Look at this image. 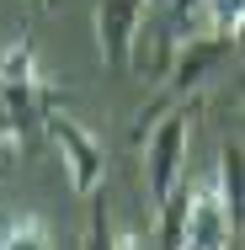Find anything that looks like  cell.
<instances>
[{
	"label": "cell",
	"instance_id": "6da1fadb",
	"mask_svg": "<svg viewBox=\"0 0 245 250\" xmlns=\"http://www.w3.org/2000/svg\"><path fill=\"white\" fill-rule=\"evenodd\" d=\"M53 106V85L38 69L32 38L22 32L16 43H5L0 53V170L11 160H22V149L32 144V133L43 128V112Z\"/></svg>",
	"mask_w": 245,
	"mask_h": 250
},
{
	"label": "cell",
	"instance_id": "7a4b0ae2",
	"mask_svg": "<svg viewBox=\"0 0 245 250\" xmlns=\"http://www.w3.org/2000/svg\"><path fill=\"white\" fill-rule=\"evenodd\" d=\"M197 133V101H176L165 106L144 128V197L149 213H160L165 202L187 187V149Z\"/></svg>",
	"mask_w": 245,
	"mask_h": 250
},
{
	"label": "cell",
	"instance_id": "3957f363",
	"mask_svg": "<svg viewBox=\"0 0 245 250\" xmlns=\"http://www.w3.org/2000/svg\"><path fill=\"white\" fill-rule=\"evenodd\" d=\"M43 128H48L53 149H59V160H64L69 192H75V197L101 192V176H107V144H101L86 123H75V117H64V112H53V106L43 112Z\"/></svg>",
	"mask_w": 245,
	"mask_h": 250
},
{
	"label": "cell",
	"instance_id": "277c9868",
	"mask_svg": "<svg viewBox=\"0 0 245 250\" xmlns=\"http://www.w3.org/2000/svg\"><path fill=\"white\" fill-rule=\"evenodd\" d=\"M235 218L224 213V202H219V187H213V176L192 187L187 181V202H181V224H176V250H229L235 245Z\"/></svg>",
	"mask_w": 245,
	"mask_h": 250
},
{
	"label": "cell",
	"instance_id": "5b68a950",
	"mask_svg": "<svg viewBox=\"0 0 245 250\" xmlns=\"http://www.w3.org/2000/svg\"><path fill=\"white\" fill-rule=\"evenodd\" d=\"M139 16H144V0H101L96 5V48L107 69H128V48H134V32H139Z\"/></svg>",
	"mask_w": 245,
	"mask_h": 250
},
{
	"label": "cell",
	"instance_id": "8992f818",
	"mask_svg": "<svg viewBox=\"0 0 245 250\" xmlns=\"http://www.w3.org/2000/svg\"><path fill=\"white\" fill-rule=\"evenodd\" d=\"M245 154H240V139L235 144H224L219 154V170H213V187H219V202H224V213L235 218V229H240V213H245Z\"/></svg>",
	"mask_w": 245,
	"mask_h": 250
},
{
	"label": "cell",
	"instance_id": "52a82bcc",
	"mask_svg": "<svg viewBox=\"0 0 245 250\" xmlns=\"http://www.w3.org/2000/svg\"><path fill=\"white\" fill-rule=\"evenodd\" d=\"M0 250H53V234L38 213H22L0 229Z\"/></svg>",
	"mask_w": 245,
	"mask_h": 250
},
{
	"label": "cell",
	"instance_id": "ba28073f",
	"mask_svg": "<svg viewBox=\"0 0 245 250\" xmlns=\"http://www.w3.org/2000/svg\"><path fill=\"white\" fill-rule=\"evenodd\" d=\"M197 11H208L213 38H224V43L240 38V27H245V0H197Z\"/></svg>",
	"mask_w": 245,
	"mask_h": 250
},
{
	"label": "cell",
	"instance_id": "9c48e42d",
	"mask_svg": "<svg viewBox=\"0 0 245 250\" xmlns=\"http://www.w3.org/2000/svg\"><path fill=\"white\" fill-rule=\"evenodd\" d=\"M91 218H86V240H80V250H123L117 245V234H112V213H107V197L101 192H91Z\"/></svg>",
	"mask_w": 245,
	"mask_h": 250
}]
</instances>
